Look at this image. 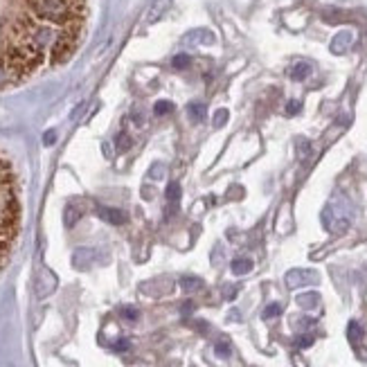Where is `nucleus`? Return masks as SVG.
I'll use <instances>...</instances> for the list:
<instances>
[{
    "mask_svg": "<svg viewBox=\"0 0 367 367\" xmlns=\"http://www.w3.org/2000/svg\"><path fill=\"white\" fill-rule=\"evenodd\" d=\"M86 23L88 0H0V90L65 63Z\"/></svg>",
    "mask_w": 367,
    "mask_h": 367,
    "instance_id": "f257e3e1",
    "label": "nucleus"
},
{
    "mask_svg": "<svg viewBox=\"0 0 367 367\" xmlns=\"http://www.w3.org/2000/svg\"><path fill=\"white\" fill-rule=\"evenodd\" d=\"M226 117H228V111H218L214 115V124H216V127H221V124L226 122Z\"/></svg>",
    "mask_w": 367,
    "mask_h": 367,
    "instance_id": "6e6552de",
    "label": "nucleus"
},
{
    "mask_svg": "<svg viewBox=\"0 0 367 367\" xmlns=\"http://www.w3.org/2000/svg\"><path fill=\"white\" fill-rule=\"evenodd\" d=\"M20 230V194L14 167L0 153V268L7 264Z\"/></svg>",
    "mask_w": 367,
    "mask_h": 367,
    "instance_id": "f03ea898",
    "label": "nucleus"
},
{
    "mask_svg": "<svg viewBox=\"0 0 367 367\" xmlns=\"http://www.w3.org/2000/svg\"><path fill=\"white\" fill-rule=\"evenodd\" d=\"M174 65H176L178 70L187 68V65H189V57H187V54H178V57L174 59Z\"/></svg>",
    "mask_w": 367,
    "mask_h": 367,
    "instance_id": "39448f33",
    "label": "nucleus"
},
{
    "mask_svg": "<svg viewBox=\"0 0 367 367\" xmlns=\"http://www.w3.org/2000/svg\"><path fill=\"white\" fill-rule=\"evenodd\" d=\"M309 72H311L309 65H306V63H300V65H295V68H293L291 75H293V79H304V77L309 75Z\"/></svg>",
    "mask_w": 367,
    "mask_h": 367,
    "instance_id": "20e7f679",
    "label": "nucleus"
},
{
    "mask_svg": "<svg viewBox=\"0 0 367 367\" xmlns=\"http://www.w3.org/2000/svg\"><path fill=\"white\" fill-rule=\"evenodd\" d=\"M180 196V187L178 185H169V199H178Z\"/></svg>",
    "mask_w": 367,
    "mask_h": 367,
    "instance_id": "1a4fd4ad",
    "label": "nucleus"
},
{
    "mask_svg": "<svg viewBox=\"0 0 367 367\" xmlns=\"http://www.w3.org/2000/svg\"><path fill=\"white\" fill-rule=\"evenodd\" d=\"M248 261H234V266H232V271L234 273H243V271H248Z\"/></svg>",
    "mask_w": 367,
    "mask_h": 367,
    "instance_id": "0eeeda50",
    "label": "nucleus"
},
{
    "mask_svg": "<svg viewBox=\"0 0 367 367\" xmlns=\"http://www.w3.org/2000/svg\"><path fill=\"white\" fill-rule=\"evenodd\" d=\"M172 108H174V106H172L169 102H160V104H156V113H158V115H165V113L172 111Z\"/></svg>",
    "mask_w": 367,
    "mask_h": 367,
    "instance_id": "423d86ee",
    "label": "nucleus"
},
{
    "mask_svg": "<svg viewBox=\"0 0 367 367\" xmlns=\"http://www.w3.org/2000/svg\"><path fill=\"white\" fill-rule=\"evenodd\" d=\"M187 113H189V117L194 119V122H201V119L205 117V104H201V102H196V104H189Z\"/></svg>",
    "mask_w": 367,
    "mask_h": 367,
    "instance_id": "7ed1b4c3",
    "label": "nucleus"
}]
</instances>
